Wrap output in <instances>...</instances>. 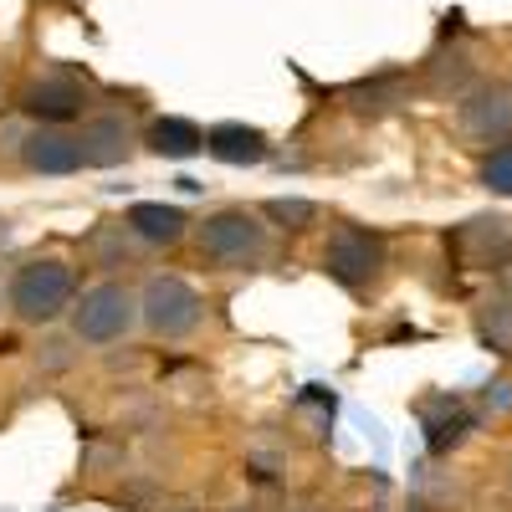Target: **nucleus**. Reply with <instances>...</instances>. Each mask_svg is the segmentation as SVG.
Instances as JSON below:
<instances>
[{"label": "nucleus", "instance_id": "obj_1", "mask_svg": "<svg viewBox=\"0 0 512 512\" xmlns=\"http://www.w3.org/2000/svg\"><path fill=\"white\" fill-rule=\"evenodd\" d=\"M72 303H77V267L62 262V256H31L6 282V308L31 328L67 318Z\"/></svg>", "mask_w": 512, "mask_h": 512}, {"label": "nucleus", "instance_id": "obj_2", "mask_svg": "<svg viewBox=\"0 0 512 512\" xmlns=\"http://www.w3.org/2000/svg\"><path fill=\"white\" fill-rule=\"evenodd\" d=\"M195 251H200V262L216 267V272H251V267L267 262L272 231L262 226L256 210L231 205V210H216V216H205L195 226Z\"/></svg>", "mask_w": 512, "mask_h": 512}, {"label": "nucleus", "instance_id": "obj_3", "mask_svg": "<svg viewBox=\"0 0 512 512\" xmlns=\"http://www.w3.org/2000/svg\"><path fill=\"white\" fill-rule=\"evenodd\" d=\"M72 338L77 344H93V349H108V344H123L128 333L139 328V292L128 282H98L88 292H77L72 303Z\"/></svg>", "mask_w": 512, "mask_h": 512}, {"label": "nucleus", "instance_id": "obj_4", "mask_svg": "<svg viewBox=\"0 0 512 512\" xmlns=\"http://www.w3.org/2000/svg\"><path fill=\"white\" fill-rule=\"evenodd\" d=\"M318 262L344 292H369V287H379L384 267H390V246H384L379 231H369L359 221H344V226L328 231Z\"/></svg>", "mask_w": 512, "mask_h": 512}, {"label": "nucleus", "instance_id": "obj_5", "mask_svg": "<svg viewBox=\"0 0 512 512\" xmlns=\"http://www.w3.org/2000/svg\"><path fill=\"white\" fill-rule=\"evenodd\" d=\"M139 323L164 338V344H180V338H190L200 323H205V303H200V292L175 277V272H159L139 287Z\"/></svg>", "mask_w": 512, "mask_h": 512}, {"label": "nucleus", "instance_id": "obj_6", "mask_svg": "<svg viewBox=\"0 0 512 512\" xmlns=\"http://www.w3.org/2000/svg\"><path fill=\"white\" fill-rule=\"evenodd\" d=\"M93 108V88H88V77H77L67 67H47V72H36L26 88H21V113L31 123H72Z\"/></svg>", "mask_w": 512, "mask_h": 512}, {"label": "nucleus", "instance_id": "obj_7", "mask_svg": "<svg viewBox=\"0 0 512 512\" xmlns=\"http://www.w3.org/2000/svg\"><path fill=\"white\" fill-rule=\"evenodd\" d=\"M456 128H461V139H472L477 149L512 144V82H477V88L456 103Z\"/></svg>", "mask_w": 512, "mask_h": 512}, {"label": "nucleus", "instance_id": "obj_8", "mask_svg": "<svg viewBox=\"0 0 512 512\" xmlns=\"http://www.w3.org/2000/svg\"><path fill=\"white\" fill-rule=\"evenodd\" d=\"M16 159L31 169V175L62 180V175H77V169H82V144H77L72 128H62V123H31Z\"/></svg>", "mask_w": 512, "mask_h": 512}, {"label": "nucleus", "instance_id": "obj_9", "mask_svg": "<svg viewBox=\"0 0 512 512\" xmlns=\"http://www.w3.org/2000/svg\"><path fill=\"white\" fill-rule=\"evenodd\" d=\"M82 144V169H123L128 159L139 154V134L123 113H98L77 128Z\"/></svg>", "mask_w": 512, "mask_h": 512}, {"label": "nucleus", "instance_id": "obj_10", "mask_svg": "<svg viewBox=\"0 0 512 512\" xmlns=\"http://www.w3.org/2000/svg\"><path fill=\"white\" fill-rule=\"evenodd\" d=\"M451 251L461 256L466 267L497 272V267L512 262V221L507 216H477V221H466V226H456Z\"/></svg>", "mask_w": 512, "mask_h": 512}, {"label": "nucleus", "instance_id": "obj_11", "mask_svg": "<svg viewBox=\"0 0 512 512\" xmlns=\"http://www.w3.org/2000/svg\"><path fill=\"white\" fill-rule=\"evenodd\" d=\"M123 226L134 231L139 246H180L190 236V216L180 205H164V200H139V205H128V216Z\"/></svg>", "mask_w": 512, "mask_h": 512}, {"label": "nucleus", "instance_id": "obj_12", "mask_svg": "<svg viewBox=\"0 0 512 512\" xmlns=\"http://www.w3.org/2000/svg\"><path fill=\"white\" fill-rule=\"evenodd\" d=\"M205 154L221 159L231 169H246V164H267L272 159V144L262 128H246V123H216L205 128Z\"/></svg>", "mask_w": 512, "mask_h": 512}, {"label": "nucleus", "instance_id": "obj_13", "mask_svg": "<svg viewBox=\"0 0 512 512\" xmlns=\"http://www.w3.org/2000/svg\"><path fill=\"white\" fill-rule=\"evenodd\" d=\"M410 93H415V82H410L405 72H374V77L354 82V88H349L344 98H349V108H354L359 118H384V113L405 108V103H410Z\"/></svg>", "mask_w": 512, "mask_h": 512}, {"label": "nucleus", "instance_id": "obj_14", "mask_svg": "<svg viewBox=\"0 0 512 512\" xmlns=\"http://www.w3.org/2000/svg\"><path fill=\"white\" fill-rule=\"evenodd\" d=\"M134 231H128L123 221H98L88 236H82V267H98V272H118L134 262Z\"/></svg>", "mask_w": 512, "mask_h": 512}, {"label": "nucleus", "instance_id": "obj_15", "mask_svg": "<svg viewBox=\"0 0 512 512\" xmlns=\"http://www.w3.org/2000/svg\"><path fill=\"white\" fill-rule=\"evenodd\" d=\"M139 144L159 159H195V154H205V128L190 118H154Z\"/></svg>", "mask_w": 512, "mask_h": 512}, {"label": "nucleus", "instance_id": "obj_16", "mask_svg": "<svg viewBox=\"0 0 512 512\" xmlns=\"http://www.w3.org/2000/svg\"><path fill=\"white\" fill-rule=\"evenodd\" d=\"M420 415H425V441H431V451H451V446H461L466 431H472V415H466V405L456 395L420 405Z\"/></svg>", "mask_w": 512, "mask_h": 512}, {"label": "nucleus", "instance_id": "obj_17", "mask_svg": "<svg viewBox=\"0 0 512 512\" xmlns=\"http://www.w3.org/2000/svg\"><path fill=\"white\" fill-rule=\"evenodd\" d=\"M477 338H482L487 354L512 359V287L492 292L487 303L477 308Z\"/></svg>", "mask_w": 512, "mask_h": 512}, {"label": "nucleus", "instance_id": "obj_18", "mask_svg": "<svg viewBox=\"0 0 512 512\" xmlns=\"http://www.w3.org/2000/svg\"><path fill=\"white\" fill-rule=\"evenodd\" d=\"M262 221H272L277 231H287V236H303V231H313L318 221H323V205L318 200H303V195H272V200H262V210H256Z\"/></svg>", "mask_w": 512, "mask_h": 512}, {"label": "nucleus", "instance_id": "obj_19", "mask_svg": "<svg viewBox=\"0 0 512 512\" xmlns=\"http://www.w3.org/2000/svg\"><path fill=\"white\" fill-rule=\"evenodd\" d=\"M482 185H487L492 195H512V144L487 149V159H482Z\"/></svg>", "mask_w": 512, "mask_h": 512}, {"label": "nucleus", "instance_id": "obj_20", "mask_svg": "<svg viewBox=\"0 0 512 512\" xmlns=\"http://www.w3.org/2000/svg\"><path fill=\"white\" fill-rule=\"evenodd\" d=\"M77 359H82V344H77V338H47V344L36 349V364L47 369V374H67Z\"/></svg>", "mask_w": 512, "mask_h": 512}, {"label": "nucleus", "instance_id": "obj_21", "mask_svg": "<svg viewBox=\"0 0 512 512\" xmlns=\"http://www.w3.org/2000/svg\"><path fill=\"white\" fill-rule=\"evenodd\" d=\"M487 390H492V395H487V410H507V405H512V384H507V379L487 384Z\"/></svg>", "mask_w": 512, "mask_h": 512}, {"label": "nucleus", "instance_id": "obj_22", "mask_svg": "<svg viewBox=\"0 0 512 512\" xmlns=\"http://www.w3.org/2000/svg\"><path fill=\"white\" fill-rule=\"evenodd\" d=\"M11 246V221H0V251Z\"/></svg>", "mask_w": 512, "mask_h": 512}, {"label": "nucleus", "instance_id": "obj_23", "mask_svg": "<svg viewBox=\"0 0 512 512\" xmlns=\"http://www.w3.org/2000/svg\"><path fill=\"white\" fill-rule=\"evenodd\" d=\"M0 103H6V72H0Z\"/></svg>", "mask_w": 512, "mask_h": 512}, {"label": "nucleus", "instance_id": "obj_24", "mask_svg": "<svg viewBox=\"0 0 512 512\" xmlns=\"http://www.w3.org/2000/svg\"><path fill=\"white\" fill-rule=\"evenodd\" d=\"M507 472H512V461H507ZM507 487H512V477H507Z\"/></svg>", "mask_w": 512, "mask_h": 512}]
</instances>
